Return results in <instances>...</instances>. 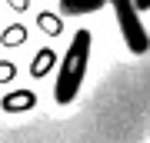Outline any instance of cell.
Here are the masks:
<instances>
[{"label":"cell","instance_id":"obj_1","mask_svg":"<svg viewBox=\"0 0 150 143\" xmlns=\"http://www.w3.org/2000/svg\"><path fill=\"white\" fill-rule=\"evenodd\" d=\"M90 50H93V33L90 30H77L74 40H70V47L64 53V60H60L57 67V87H54V97L60 106L74 103L77 93H80V83L87 77V63H90Z\"/></svg>","mask_w":150,"mask_h":143},{"label":"cell","instance_id":"obj_2","mask_svg":"<svg viewBox=\"0 0 150 143\" xmlns=\"http://www.w3.org/2000/svg\"><path fill=\"white\" fill-rule=\"evenodd\" d=\"M107 4L113 7V17H117V23H120V33H123V40H127L130 53L144 57L150 50V40H147L144 23H140V13L134 10V0H107Z\"/></svg>","mask_w":150,"mask_h":143},{"label":"cell","instance_id":"obj_3","mask_svg":"<svg viewBox=\"0 0 150 143\" xmlns=\"http://www.w3.org/2000/svg\"><path fill=\"white\" fill-rule=\"evenodd\" d=\"M33 106H37V93L33 90H13V93H4V100H0L4 113H27Z\"/></svg>","mask_w":150,"mask_h":143},{"label":"cell","instance_id":"obj_4","mask_svg":"<svg viewBox=\"0 0 150 143\" xmlns=\"http://www.w3.org/2000/svg\"><path fill=\"white\" fill-rule=\"evenodd\" d=\"M100 7H107V0H60V13H67V17L97 13Z\"/></svg>","mask_w":150,"mask_h":143},{"label":"cell","instance_id":"obj_5","mask_svg":"<svg viewBox=\"0 0 150 143\" xmlns=\"http://www.w3.org/2000/svg\"><path fill=\"white\" fill-rule=\"evenodd\" d=\"M54 67H57V53L50 47H43V50H37V57H33V63H30V77L40 80V77H47Z\"/></svg>","mask_w":150,"mask_h":143},{"label":"cell","instance_id":"obj_6","mask_svg":"<svg viewBox=\"0 0 150 143\" xmlns=\"http://www.w3.org/2000/svg\"><path fill=\"white\" fill-rule=\"evenodd\" d=\"M37 27L47 33V37H60L64 20H60V13H54V10H40V13H37Z\"/></svg>","mask_w":150,"mask_h":143},{"label":"cell","instance_id":"obj_7","mask_svg":"<svg viewBox=\"0 0 150 143\" xmlns=\"http://www.w3.org/2000/svg\"><path fill=\"white\" fill-rule=\"evenodd\" d=\"M0 43H4V47H23V43H27V27L23 23H10L0 33Z\"/></svg>","mask_w":150,"mask_h":143},{"label":"cell","instance_id":"obj_8","mask_svg":"<svg viewBox=\"0 0 150 143\" xmlns=\"http://www.w3.org/2000/svg\"><path fill=\"white\" fill-rule=\"evenodd\" d=\"M13 77H17V67L10 63V60H0V87H4V83H10Z\"/></svg>","mask_w":150,"mask_h":143},{"label":"cell","instance_id":"obj_9","mask_svg":"<svg viewBox=\"0 0 150 143\" xmlns=\"http://www.w3.org/2000/svg\"><path fill=\"white\" fill-rule=\"evenodd\" d=\"M7 4H10L13 10H17V13H23V10H27V4H30V0H7Z\"/></svg>","mask_w":150,"mask_h":143},{"label":"cell","instance_id":"obj_10","mask_svg":"<svg viewBox=\"0 0 150 143\" xmlns=\"http://www.w3.org/2000/svg\"><path fill=\"white\" fill-rule=\"evenodd\" d=\"M134 10H137V13H144V10H150V0H134Z\"/></svg>","mask_w":150,"mask_h":143}]
</instances>
